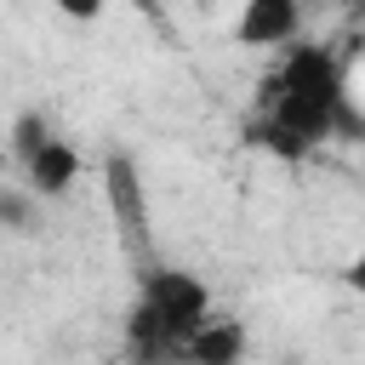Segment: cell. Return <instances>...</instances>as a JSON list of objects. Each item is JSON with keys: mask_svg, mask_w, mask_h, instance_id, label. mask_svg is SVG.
Listing matches in <instances>:
<instances>
[{"mask_svg": "<svg viewBox=\"0 0 365 365\" xmlns=\"http://www.w3.org/2000/svg\"><path fill=\"white\" fill-rule=\"evenodd\" d=\"M245 137L279 160H302L319 143L365 137V114L354 108L348 68L331 46H285L274 68L257 80V103L245 120Z\"/></svg>", "mask_w": 365, "mask_h": 365, "instance_id": "6da1fadb", "label": "cell"}, {"mask_svg": "<svg viewBox=\"0 0 365 365\" xmlns=\"http://www.w3.org/2000/svg\"><path fill=\"white\" fill-rule=\"evenodd\" d=\"M211 291L188 268H148L125 308V359L131 365H182L194 331L211 319Z\"/></svg>", "mask_w": 365, "mask_h": 365, "instance_id": "7a4b0ae2", "label": "cell"}, {"mask_svg": "<svg viewBox=\"0 0 365 365\" xmlns=\"http://www.w3.org/2000/svg\"><path fill=\"white\" fill-rule=\"evenodd\" d=\"M11 154H17L23 182H29L34 200H63L80 182V171H86L80 148L68 137H57L46 114H17L11 120Z\"/></svg>", "mask_w": 365, "mask_h": 365, "instance_id": "3957f363", "label": "cell"}, {"mask_svg": "<svg viewBox=\"0 0 365 365\" xmlns=\"http://www.w3.org/2000/svg\"><path fill=\"white\" fill-rule=\"evenodd\" d=\"M103 194H108V211H114L120 240L131 251H148V188H143L137 154H125V148H108L103 154Z\"/></svg>", "mask_w": 365, "mask_h": 365, "instance_id": "277c9868", "label": "cell"}, {"mask_svg": "<svg viewBox=\"0 0 365 365\" xmlns=\"http://www.w3.org/2000/svg\"><path fill=\"white\" fill-rule=\"evenodd\" d=\"M302 17L308 0H245L234 17V40L251 51H285L302 40Z\"/></svg>", "mask_w": 365, "mask_h": 365, "instance_id": "5b68a950", "label": "cell"}, {"mask_svg": "<svg viewBox=\"0 0 365 365\" xmlns=\"http://www.w3.org/2000/svg\"><path fill=\"white\" fill-rule=\"evenodd\" d=\"M245 348H251L245 319H234V314H211V319L194 331L182 365H245Z\"/></svg>", "mask_w": 365, "mask_h": 365, "instance_id": "8992f818", "label": "cell"}, {"mask_svg": "<svg viewBox=\"0 0 365 365\" xmlns=\"http://www.w3.org/2000/svg\"><path fill=\"white\" fill-rule=\"evenodd\" d=\"M0 228H11V234L34 228V194L29 188H0Z\"/></svg>", "mask_w": 365, "mask_h": 365, "instance_id": "52a82bcc", "label": "cell"}, {"mask_svg": "<svg viewBox=\"0 0 365 365\" xmlns=\"http://www.w3.org/2000/svg\"><path fill=\"white\" fill-rule=\"evenodd\" d=\"M57 11L74 17V23H97L103 17V0H57Z\"/></svg>", "mask_w": 365, "mask_h": 365, "instance_id": "ba28073f", "label": "cell"}, {"mask_svg": "<svg viewBox=\"0 0 365 365\" xmlns=\"http://www.w3.org/2000/svg\"><path fill=\"white\" fill-rule=\"evenodd\" d=\"M342 285H348V291H354V297L365 302V245H359V251L348 257V268H342Z\"/></svg>", "mask_w": 365, "mask_h": 365, "instance_id": "9c48e42d", "label": "cell"}, {"mask_svg": "<svg viewBox=\"0 0 365 365\" xmlns=\"http://www.w3.org/2000/svg\"><path fill=\"white\" fill-rule=\"evenodd\" d=\"M354 11H359V23H365V0H354Z\"/></svg>", "mask_w": 365, "mask_h": 365, "instance_id": "30bf717a", "label": "cell"}]
</instances>
